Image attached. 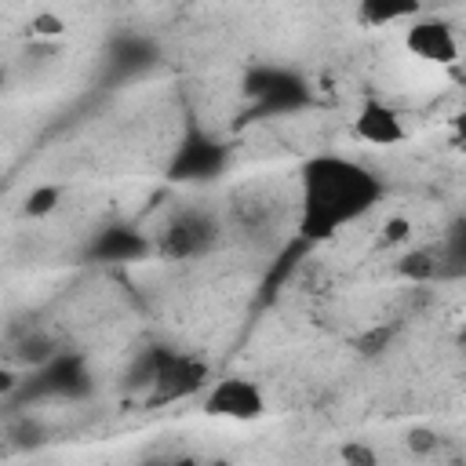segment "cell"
<instances>
[{
    "label": "cell",
    "instance_id": "obj_15",
    "mask_svg": "<svg viewBox=\"0 0 466 466\" xmlns=\"http://www.w3.org/2000/svg\"><path fill=\"white\" fill-rule=\"evenodd\" d=\"M400 273H404V277H415V280H430V277L437 273L433 255H430V251H408V255L400 258Z\"/></svg>",
    "mask_w": 466,
    "mask_h": 466
},
{
    "label": "cell",
    "instance_id": "obj_3",
    "mask_svg": "<svg viewBox=\"0 0 466 466\" xmlns=\"http://www.w3.org/2000/svg\"><path fill=\"white\" fill-rule=\"evenodd\" d=\"M91 393V364L76 350H55L44 364L22 375L11 400H80Z\"/></svg>",
    "mask_w": 466,
    "mask_h": 466
},
{
    "label": "cell",
    "instance_id": "obj_17",
    "mask_svg": "<svg viewBox=\"0 0 466 466\" xmlns=\"http://www.w3.org/2000/svg\"><path fill=\"white\" fill-rule=\"evenodd\" d=\"M18 386H22V375H18L11 364H0V397H4V400H11Z\"/></svg>",
    "mask_w": 466,
    "mask_h": 466
},
{
    "label": "cell",
    "instance_id": "obj_18",
    "mask_svg": "<svg viewBox=\"0 0 466 466\" xmlns=\"http://www.w3.org/2000/svg\"><path fill=\"white\" fill-rule=\"evenodd\" d=\"M342 459H350V462H364V466H371V462H375V455H371L368 448H360V444L342 448Z\"/></svg>",
    "mask_w": 466,
    "mask_h": 466
},
{
    "label": "cell",
    "instance_id": "obj_16",
    "mask_svg": "<svg viewBox=\"0 0 466 466\" xmlns=\"http://www.w3.org/2000/svg\"><path fill=\"white\" fill-rule=\"evenodd\" d=\"M29 25H33L36 36H62V29H66V22L58 15H36Z\"/></svg>",
    "mask_w": 466,
    "mask_h": 466
},
{
    "label": "cell",
    "instance_id": "obj_7",
    "mask_svg": "<svg viewBox=\"0 0 466 466\" xmlns=\"http://www.w3.org/2000/svg\"><path fill=\"white\" fill-rule=\"evenodd\" d=\"M215 240H218V226H215V218L208 211H178L157 233L153 255L171 258V262H186V258L208 255L215 248Z\"/></svg>",
    "mask_w": 466,
    "mask_h": 466
},
{
    "label": "cell",
    "instance_id": "obj_14",
    "mask_svg": "<svg viewBox=\"0 0 466 466\" xmlns=\"http://www.w3.org/2000/svg\"><path fill=\"white\" fill-rule=\"evenodd\" d=\"M55 350H58V346H55V339H47L44 331H33V335H25V339L18 342L15 360H18V364H25V368H36V364H44Z\"/></svg>",
    "mask_w": 466,
    "mask_h": 466
},
{
    "label": "cell",
    "instance_id": "obj_20",
    "mask_svg": "<svg viewBox=\"0 0 466 466\" xmlns=\"http://www.w3.org/2000/svg\"><path fill=\"white\" fill-rule=\"evenodd\" d=\"M0 91H4V69H0Z\"/></svg>",
    "mask_w": 466,
    "mask_h": 466
},
{
    "label": "cell",
    "instance_id": "obj_11",
    "mask_svg": "<svg viewBox=\"0 0 466 466\" xmlns=\"http://www.w3.org/2000/svg\"><path fill=\"white\" fill-rule=\"evenodd\" d=\"M157 58H160V51H157V44H153L149 36L124 33V36H116V40L109 44V51H106V69H109V76H116V80H135V76L149 73V69L157 66Z\"/></svg>",
    "mask_w": 466,
    "mask_h": 466
},
{
    "label": "cell",
    "instance_id": "obj_1",
    "mask_svg": "<svg viewBox=\"0 0 466 466\" xmlns=\"http://www.w3.org/2000/svg\"><path fill=\"white\" fill-rule=\"evenodd\" d=\"M382 200V178L342 153H317L299 167V222L295 237L324 244L339 229L360 222Z\"/></svg>",
    "mask_w": 466,
    "mask_h": 466
},
{
    "label": "cell",
    "instance_id": "obj_10",
    "mask_svg": "<svg viewBox=\"0 0 466 466\" xmlns=\"http://www.w3.org/2000/svg\"><path fill=\"white\" fill-rule=\"evenodd\" d=\"M353 135L368 146H379V149H390V146H400L408 138V127L400 120V113L382 102V98H364L360 109L353 113Z\"/></svg>",
    "mask_w": 466,
    "mask_h": 466
},
{
    "label": "cell",
    "instance_id": "obj_5",
    "mask_svg": "<svg viewBox=\"0 0 466 466\" xmlns=\"http://www.w3.org/2000/svg\"><path fill=\"white\" fill-rule=\"evenodd\" d=\"M251 116H288L309 106V84L284 66H255L244 76Z\"/></svg>",
    "mask_w": 466,
    "mask_h": 466
},
{
    "label": "cell",
    "instance_id": "obj_2",
    "mask_svg": "<svg viewBox=\"0 0 466 466\" xmlns=\"http://www.w3.org/2000/svg\"><path fill=\"white\" fill-rule=\"evenodd\" d=\"M208 364L193 353L171 350V346H149L138 353L131 368V386L146 390V404H171L197 397L208 386Z\"/></svg>",
    "mask_w": 466,
    "mask_h": 466
},
{
    "label": "cell",
    "instance_id": "obj_4",
    "mask_svg": "<svg viewBox=\"0 0 466 466\" xmlns=\"http://www.w3.org/2000/svg\"><path fill=\"white\" fill-rule=\"evenodd\" d=\"M229 167V146L222 138H215L211 131L189 124L186 135L178 138L164 175L178 186H197V182H215L218 175H226Z\"/></svg>",
    "mask_w": 466,
    "mask_h": 466
},
{
    "label": "cell",
    "instance_id": "obj_19",
    "mask_svg": "<svg viewBox=\"0 0 466 466\" xmlns=\"http://www.w3.org/2000/svg\"><path fill=\"white\" fill-rule=\"evenodd\" d=\"M404 233H411L408 218H390V222H386V240H400Z\"/></svg>",
    "mask_w": 466,
    "mask_h": 466
},
{
    "label": "cell",
    "instance_id": "obj_9",
    "mask_svg": "<svg viewBox=\"0 0 466 466\" xmlns=\"http://www.w3.org/2000/svg\"><path fill=\"white\" fill-rule=\"evenodd\" d=\"M404 47L430 66H455L459 62V36L444 18L415 15L404 29Z\"/></svg>",
    "mask_w": 466,
    "mask_h": 466
},
{
    "label": "cell",
    "instance_id": "obj_12",
    "mask_svg": "<svg viewBox=\"0 0 466 466\" xmlns=\"http://www.w3.org/2000/svg\"><path fill=\"white\" fill-rule=\"evenodd\" d=\"M415 15H422V0H357V22L368 29L411 22Z\"/></svg>",
    "mask_w": 466,
    "mask_h": 466
},
{
    "label": "cell",
    "instance_id": "obj_6",
    "mask_svg": "<svg viewBox=\"0 0 466 466\" xmlns=\"http://www.w3.org/2000/svg\"><path fill=\"white\" fill-rule=\"evenodd\" d=\"M200 408L211 419H226V422H255L266 415V393L255 379L248 375H222L215 382H208L200 390Z\"/></svg>",
    "mask_w": 466,
    "mask_h": 466
},
{
    "label": "cell",
    "instance_id": "obj_13",
    "mask_svg": "<svg viewBox=\"0 0 466 466\" xmlns=\"http://www.w3.org/2000/svg\"><path fill=\"white\" fill-rule=\"evenodd\" d=\"M62 197H66V189H62L58 182H40V186H33V189L25 193L22 215H25V218H47L51 211H58Z\"/></svg>",
    "mask_w": 466,
    "mask_h": 466
},
{
    "label": "cell",
    "instance_id": "obj_8",
    "mask_svg": "<svg viewBox=\"0 0 466 466\" xmlns=\"http://www.w3.org/2000/svg\"><path fill=\"white\" fill-rule=\"evenodd\" d=\"M149 255H153V240L131 222H113V226L98 229L91 237V244L84 248V258H91L98 266H127V262H142Z\"/></svg>",
    "mask_w": 466,
    "mask_h": 466
}]
</instances>
